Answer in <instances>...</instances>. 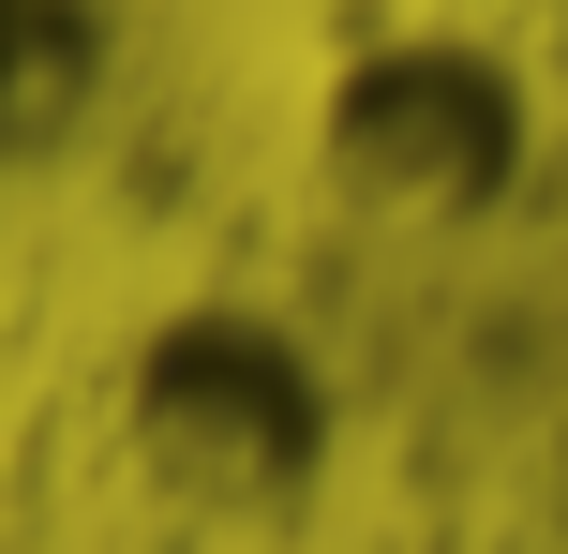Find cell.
Listing matches in <instances>:
<instances>
[{"mask_svg":"<svg viewBox=\"0 0 568 554\" xmlns=\"http://www.w3.org/2000/svg\"><path fill=\"white\" fill-rule=\"evenodd\" d=\"M135 450H150V480L195 495V510L284 495L300 450H314V390H300V360H284L255 315H180L165 345H150V375H135Z\"/></svg>","mask_w":568,"mask_h":554,"instance_id":"cell-1","label":"cell"},{"mask_svg":"<svg viewBox=\"0 0 568 554\" xmlns=\"http://www.w3.org/2000/svg\"><path fill=\"white\" fill-rule=\"evenodd\" d=\"M105 90V0H0V165L60 150Z\"/></svg>","mask_w":568,"mask_h":554,"instance_id":"cell-2","label":"cell"}]
</instances>
